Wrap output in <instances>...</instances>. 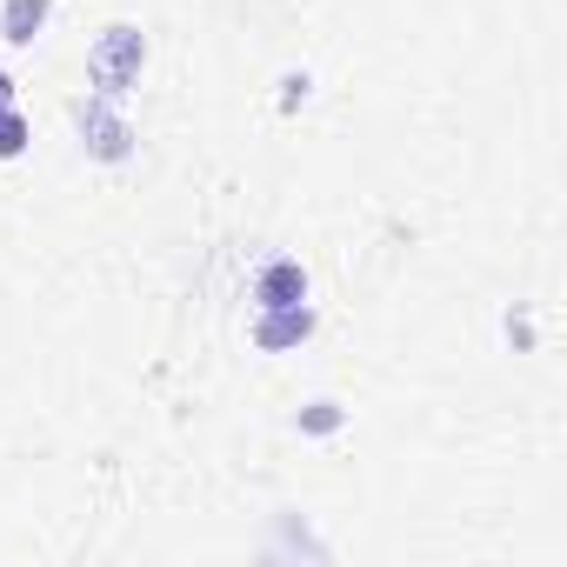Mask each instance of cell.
I'll return each instance as SVG.
<instances>
[{"mask_svg":"<svg viewBox=\"0 0 567 567\" xmlns=\"http://www.w3.org/2000/svg\"><path fill=\"white\" fill-rule=\"evenodd\" d=\"M341 421H348V414H341V401H308V408L295 414V427H301V434H334Z\"/></svg>","mask_w":567,"mask_h":567,"instance_id":"obj_7","label":"cell"},{"mask_svg":"<svg viewBox=\"0 0 567 567\" xmlns=\"http://www.w3.org/2000/svg\"><path fill=\"white\" fill-rule=\"evenodd\" d=\"M308 334H315V308L308 301H295V308H260V321H254V348L260 354H288Z\"/></svg>","mask_w":567,"mask_h":567,"instance_id":"obj_3","label":"cell"},{"mask_svg":"<svg viewBox=\"0 0 567 567\" xmlns=\"http://www.w3.org/2000/svg\"><path fill=\"white\" fill-rule=\"evenodd\" d=\"M0 107H14V74H0Z\"/></svg>","mask_w":567,"mask_h":567,"instance_id":"obj_9","label":"cell"},{"mask_svg":"<svg viewBox=\"0 0 567 567\" xmlns=\"http://www.w3.org/2000/svg\"><path fill=\"white\" fill-rule=\"evenodd\" d=\"M21 154H28V114L0 107V161H21Z\"/></svg>","mask_w":567,"mask_h":567,"instance_id":"obj_6","label":"cell"},{"mask_svg":"<svg viewBox=\"0 0 567 567\" xmlns=\"http://www.w3.org/2000/svg\"><path fill=\"white\" fill-rule=\"evenodd\" d=\"M254 301L260 308H295V301H308V267L301 260H267L260 280H254Z\"/></svg>","mask_w":567,"mask_h":567,"instance_id":"obj_4","label":"cell"},{"mask_svg":"<svg viewBox=\"0 0 567 567\" xmlns=\"http://www.w3.org/2000/svg\"><path fill=\"white\" fill-rule=\"evenodd\" d=\"M74 134H81V147H87L94 161H107V167H121V161L134 154V127L114 114V101H107V94L74 101Z\"/></svg>","mask_w":567,"mask_h":567,"instance_id":"obj_2","label":"cell"},{"mask_svg":"<svg viewBox=\"0 0 567 567\" xmlns=\"http://www.w3.org/2000/svg\"><path fill=\"white\" fill-rule=\"evenodd\" d=\"M48 14H54V0H8V8H0V41H8V48H34Z\"/></svg>","mask_w":567,"mask_h":567,"instance_id":"obj_5","label":"cell"},{"mask_svg":"<svg viewBox=\"0 0 567 567\" xmlns=\"http://www.w3.org/2000/svg\"><path fill=\"white\" fill-rule=\"evenodd\" d=\"M141 68H147V34H141L134 21L101 28V41L87 48V81H94V94H107V101H121L127 87H141Z\"/></svg>","mask_w":567,"mask_h":567,"instance_id":"obj_1","label":"cell"},{"mask_svg":"<svg viewBox=\"0 0 567 567\" xmlns=\"http://www.w3.org/2000/svg\"><path fill=\"white\" fill-rule=\"evenodd\" d=\"M280 87H288V94H280V107H301V101H308V74H288Z\"/></svg>","mask_w":567,"mask_h":567,"instance_id":"obj_8","label":"cell"}]
</instances>
